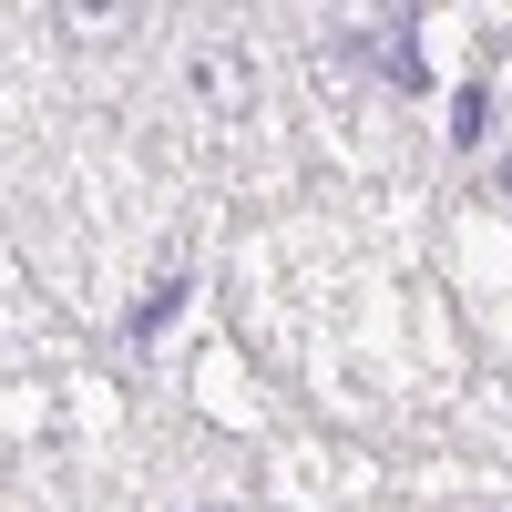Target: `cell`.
Segmentation results:
<instances>
[{
  "mask_svg": "<svg viewBox=\"0 0 512 512\" xmlns=\"http://www.w3.org/2000/svg\"><path fill=\"white\" fill-rule=\"evenodd\" d=\"M62 31H72V41H113V31H123V11H62Z\"/></svg>",
  "mask_w": 512,
  "mask_h": 512,
  "instance_id": "obj_2",
  "label": "cell"
},
{
  "mask_svg": "<svg viewBox=\"0 0 512 512\" xmlns=\"http://www.w3.org/2000/svg\"><path fill=\"white\" fill-rule=\"evenodd\" d=\"M379 62H390V82H400V93H420V82H431V62L410 52V11H390V21H379Z\"/></svg>",
  "mask_w": 512,
  "mask_h": 512,
  "instance_id": "obj_1",
  "label": "cell"
},
{
  "mask_svg": "<svg viewBox=\"0 0 512 512\" xmlns=\"http://www.w3.org/2000/svg\"><path fill=\"white\" fill-rule=\"evenodd\" d=\"M502 195H512V154H502Z\"/></svg>",
  "mask_w": 512,
  "mask_h": 512,
  "instance_id": "obj_3",
  "label": "cell"
}]
</instances>
